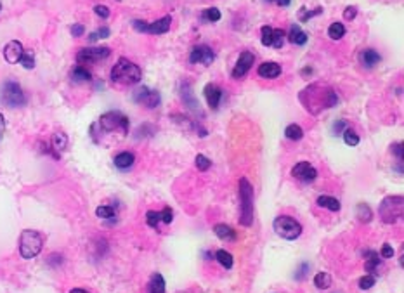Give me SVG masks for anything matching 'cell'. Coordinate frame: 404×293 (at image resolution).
I'll return each instance as SVG.
<instances>
[{
  "instance_id": "obj_1",
  "label": "cell",
  "mask_w": 404,
  "mask_h": 293,
  "mask_svg": "<svg viewBox=\"0 0 404 293\" xmlns=\"http://www.w3.org/2000/svg\"><path fill=\"white\" fill-rule=\"evenodd\" d=\"M298 101L302 103V106L305 108L312 115H318L323 110H330V108L337 106L338 96L331 87L321 84H312L309 87H305L298 94Z\"/></svg>"
},
{
  "instance_id": "obj_2",
  "label": "cell",
  "mask_w": 404,
  "mask_h": 293,
  "mask_svg": "<svg viewBox=\"0 0 404 293\" xmlns=\"http://www.w3.org/2000/svg\"><path fill=\"white\" fill-rule=\"evenodd\" d=\"M111 82L118 85H135L141 82L142 71L135 63L128 61L125 58H120L116 65L111 68V75H109Z\"/></svg>"
},
{
  "instance_id": "obj_3",
  "label": "cell",
  "mask_w": 404,
  "mask_h": 293,
  "mask_svg": "<svg viewBox=\"0 0 404 293\" xmlns=\"http://www.w3.org/2000/svg\"><path fill=\"white\" fill-rule=\"evenodd\" d=\"M240 200H241V217L240 224L250 227L254 222V187L247 177L240 180Z\"/></svg>"
},
{
  "instance_id": "obj_4",
  "label": "cell",
  "mask_w": 404,
  "mask_h": 293,
  "mask_svg": "<svg viewBox=\"0 0 404 293\" xmlns=\"http://www.w3.org/2000/svg\"><path fill=\"white\" fill-rule=\"evenodd\" d=\"M44 246V236L40 234L39 231H33V229H25L20 236V253L23 258L30 260V258H35L37 255L42 251Z\"/></svg>"
},
{
  "instance_id": "obj_5",
  "label": "cell",
  "mask_w": 404,
  "mask_h": 293,
  "mask_svg": "<svg viewBox=\"0 0 404 293\" xmlns=\"http://www.w3.org/2000/svg\"><path fill=\"white\" fill-rule=\"evenodd\" d=\"M380 219L385 224H395L402 219L404 213V198L402 196H385L378 206Z\"/></svg>"
},
{
  "instance_id": "obj_6",
  "label": "cell",
  "mask_w": 404,
  "mask_h": 293,
  "mask_svg": "<svg viewBox=\"0 0 404 293\" xmlns=\"http://www.w3.org/2000/svg\"><path fill=\"white\" fill-rule=\"evenodd\" d=\"M0 101L7 108H23L26 104V94L14 80H6L0 89Z\"/></svg>"
},
{
  "instance_id": "obj_7",
  "label": "cell",
  "mask_w": 404,
  "mask_h": 293,
  "mask_svg": "<svg viewBox=\"0 0 404 293\" xmlns=\"http://www.w3.org/2000/svg\"><path fill=\"white\" fill-rule=\"evenodd\" d=\"M103 132H120L122 135L128 134V118L120 111H108L96 123Z\"/></svg>"
},
{
  "instance_id": "obj_8",
  "label": "cell",
  "mask_w": 404,
  "mask_h": 293,
  "mask_svg": "<svg viewBox=\"0 0 404 293\" xmlns=\"http://www.w3.org/2000/svg\"><path fill=\"white\" fill-rule=\"evenodd\" d=\"M273 227H274V231H276L278 236H281L283 239H288V241H293V239H297L298 236L302 234L300 222H297V220L290 215L276 217Z\"/></svg>"
},
{
  "instance_id": "obj_9",
  "label": "cell",
  "mask_w": 404,
  "mask_h": 293,
  "mask_svg": "<svg viewBox=\"0 0 404 293\" xmlns=\"http://www.w3.org/2000/svg\"><path fill=\"white\" fill-rule=\"evenodd\" d=\"M132 26H134L135 32L139 33H149V35H165V33L170 32L172 26V18L170 16H163L160 20L153 21V23H146L141 20L132 21Z\"/></svg>"
},
{
  "instance_id": "obj_10",
  "label": "cell",
  "mask_w": 404,
  "mask_h": 293,
  "mask_svg": "<svg viewBox=\"0 0 404 293\" xmlns=\"http://www.w3.org/2000/svg\"><path fill=\"white\" fill-rule=\"evenodd\" d=\"M109 54H111L109 47H84L77 52V63L82 66L94 65V63H99L109 58Z\"/></svg>"
},
{
  "instance_id": "obj_11",
  "label": "cell",
  "mask_w": 404,
  "mask_h": 293,
  "mask_svg": "<svg viewBox=\"0 0 404 293\" xmlns=\"http://www.w3.org/2000/svg\"><path fill=\"white\" fill-rule=\"evenodd\" d=\"M132 97H134V103L149 108V110H153L160 104V92L149 87H139Z\"/></svg>"
},
{
  "instance_id": "obj_12",
  "label": "cell",
  "mask_w": 404,
  "mask_h": 293,
  "mask_svg": "<svg viewBox=\"0 0 404 293\" xmlns=\"http://www.w3.org/2000/svg\"><path fill=\"white\" fill-rule=\"evenodd\" d=\"M215 59V52L209 45H196L189 54L191 65H212Z\"/></svg>"
},
{
  "instance_id": "obj_13",
  "label": "cell",
  "mask_w": 404,
  "mask_h": 293,
  "mask_svg": "<svg viewBox=\"0 0 404 293\" xmlns=\"http://www.w3.org/2000/svg\"><path fill=\"white\" fill-rule=\"evenodd\" d=\"M255 63V54L250 51H243L240 54V58H238L236 65H234V70H233V78H243L245 75L248 73V71L252 70V66H254Z\"/></svg>"
},
{
  "instance_id": "obj_14",
  "label": "cell",
  "mask_w": 404,
  "mask_h": 293,
  "mask_svg": "<svg viewBox=\"0 0 404 293\" xmlns=\"http://www.w3.org/2000/svg\"><path fill=\"white\" fill-rule=\"evenodd\" d=\"M292 175L297 180H302V182H312V180L318 177V170L309 161H298L295 167L292 168Z\"/></svg>"
},
{
  "instance_id": "obj_15",
  "label": "cell",
  "mask_w": 404,
  "mask_h": 293,
  "mask_svg": "<svg viewBox=\"0 0 404 293\" xmlns=\"http://www.w3.org/2000/svg\"><path fill=\"white\" fill-rule=\"evenodd\" d=\"M23 52H25L23 44L18 42V40H11V42H7L6 47H4V59H6L9 65H16V63H20Z\"/></svg>"
},
{
  "instance_id": "obj_16",
  "label": "cell",
  "mask_w": 404,
  "mask_h": 293,
  "mask_svg": "<svg viewBox=\"0 0 404 293\" xmlns=\"http://www.w3.org/2000/svg\"><path fill=\"white\" fill-rule=\"evenodd\" d=\"M203 94H205V99H207V103H209V106L212 108V110H217L222 99V89L215 84H207L205 89H203Z\"/></svg>"
},
{
  "instance_id": "obj_17",
  "label": "cell",
  "mask_w": 404,
  "mask_h": 293,
  "mask_svg": "<svg viewBox=\"0 0 404 293\" xmlns=\"http://www.w3.org/2000/svg\"><path fill=\"white\" fill-rule=\"evenodd\" d=\"M257 73H259L260 78L274 80V78H278L279 75H281V66H279L278 63H274V61H266V63H262V65L259 66Z\"/></svg>"
},
{
  "instance_id": "obj_18",
  "label": "cell",
  "mask_w": 404,
  "mask_h": 293,
  "mask_svg": "<svg viewBox=\"0 0 404 293\" xmlns=\"http://www.w3.org/2000/svg\"><path fill=\"white\" fill-rule=\"evenodd\" d=\"M364 257H366V262H364V269H366V272L368 274H371V276H378V265H380V255L376 253V251H373V250H368L364 253Z\"/></svg>"
},
{
  "instance_id": "obj_19",
  "label": "cell",
  "mask_w": 404,
  "mask_h": 293,
  "mask_svg": "<svg viewBox=\"0 0 404 293\" xmlns=\"http://www.w3.org/2000/svg\"><path fill=\"white\" fill-rule=\"evenodd\" d=\"M180 96H182L184 104H186V106L189 108L191 111L201 113V110H199V103L196 101V97H194V94H192L189 84H184L182 85V89H180Z\"/></svg>"
},
{
  "instance_id": "obj_20",
  "label": "cell",
  "mask_w": 404,
  "mask_h": 293,
  "mask_svg": "<svg viewBox=\"0 0 404 293\" xmlns=\"http://www.w3.org/2000/svg\"><path fill=\"white\" fill-rule=\"evenodd\" d=\"M359 59H361V65L364 68H375L382 61V58H380V54L375 49H364V51L361 52Z\"/></svg>"
},
{
  "instance_id": "obj_21",
  "label": "cell",
  "mask_w": 404,
  "mask_h": 293,
  "mask_svg": "<svg viewBox=\"0 0 404 293\" xmlns=\"http://www.w3.org/2000/svg\"><path fill=\"white\" fill-rule=\"evenodd\" d=\"M214 232L217 238L222 239V241H236V231L228 224H215Z\"/></svg>"
},
{
  "instance_id": "obj_22",
  "label": "cell",
  "mask_w": 404,
  "mask_h": 293,
  "mask_svg": "<svg viewBox=\"0 0 404 293\" xmlns=\"http://www.w3.org/2000/svg\"><path fill=\"white\" fill-rule=\"evenodd\" d=\"M51 146H52V155H54L56 158H59V155H61L68 146V135L63 134V132H56L54 135H52Z\"/></svg>"
},
{
  "instance_id": "obj_23",
  "label": "cell",
  "mask_w": 404,
  "mask_h": 293,
  "mask_svg": "<svg viewBox=\"0 0 404 293\" xmlns=\"http://www.w3.org/2000/svg\"><path fill=\"white\" fill-rule=\"evenodd\" d=\"M135 161V156L134 153L130 151H122L118 153V155L115 156V160H113V163H115L116 168H120V170H128V168L134 165Z\"/></svg>"
},
{
  "instance_id": "obj_24",
  "label": "cell",
  "mask_w": 404,
  "mask_h": 293,
  "mask_svg": "<svg viewBox=\"0 0 404 293\" xmlns=\"http://www.w3.org/2000/svg\"><path fill=\"white\" fill-rule=\"evenodd\" d=\"M288 40L292 44H295V45H305V44H307V40H309V37H307V33H305L304 30L300 28V26L293 23V25L290 26Z\"/></svg>"
},
{
  "instance_id": "obj_25",
  "label": "cell",
  "mask_w": 404,
  "mask_h": 293,
  "mask_svg": "<svg viewBox=\"0 0 404 293\" xmlns=\"http://www.w3.org/2000/svg\"><path fill=\"white\" fill-rule=\"evenodd\" d=\"M71 80L75 82V84H84V82H90L92 80V73H90L89 70H87L85 66L82 65H77L71 70Z\"/></svg>"
},
{
  "instance_id": "obj_26",
  "label": "cell",
  "mask_w": 404,
  "mask_h": 293,
  "mask_svg": "<svg viewBox=\"0 0 404 293\" xmlns=\"http://www.w3.org/2000/svg\"><path fill=\"white\" fill-rule=\"evenodd\" d=\"M148 293H165V279L160 272H153L148 283Z\"/></svg>"
},
{
  "instance_id": "obj_27",
  "label": "cell",
  "mask_w": 404,
  "mask_h": 293,
  "mask_svg": "<svg viewBox=\"0 0 404 293\" xmlns=\"http://www.w3.org/2000/svg\"><path fill=\"white\" fill-rule=\"evenodd\" d=\"M316 203H318V206H321V208H326V210H330V212H338V210H340V201L333 196H328V194L319 196Z\"/></svg>"
},
{
  "instance_id": "obj_28",
  "label": "cell",
  "mask_w": 404,
  "mask_h": 293,
  "mask_svg": "<svg viewBox=\"0 0 404 293\" xmlns=\"http://www.w3.org/2000/svg\"><path fill=\"white\" fill-rule=\"evenodd\" d=\"M314 286L318 288V290H328V288L331 286V276L328 272H318L314 276Z\"/></svg>"
},
{
  "instance_id": "obj_29",
  "label": "cell",
  "mask_w": 404,
  "mask_h": 293,
  "mask_svg": "<svg viewBox=\"0 0 404 293\" xmlns=\"http://www.w3.org/2000/svg\"><path fill=\"white\" fill-rule=\"evenodd\" d=\"M215 260H217L224 269H231L233 262H234L233 255L229 253V251H226V250H217V251H215Z\"/></svg>"
},
{
  "instance_id": "obj_30",
  "label": "cell",
  "mask_w": 404,
  "mask_h": 293,
  "mask_svg": "<svg viewBox=\"0 0 404 293\" xmlns=\"http://www.w3.org/2000/svg\"><path fill=\"white\" fill-rule=\"evenodd\" d=\"M285 135H286V139H290V141H300V139L304 137V130H302L300 125L292 123V125H288L285 129Z\"/></svg>"
},
{
  "instance_id": "obj_31",
  "label": "cell",
  "mask_w": 404,
  "mask_h": 293,
  "mask_svg": "<svg viewBox=\"0 0 404 293\" xmlns=\"http://www.w3.org/2000/svg\"><path fill=\"white\" fill-rule=\"evenodd\" d=\"M343 35H345V26L342 23H331L328 28V37L331 40H340Z\"/></svg>"
},
{
  "instance_id": "obj_32",
  "label": "cell",
  "mask_w": 404,
  "mask_h": 293,
  "mask_svg": "<svg viewBox=\"0 0 404 293\" xmlns=\"http://www.w3.org/2000/svg\"><path fill=\"white\" fill-rule=\"evenodd\" d=\"M357 219H359L361 222H371L373 213H371V208H369L366 203H359V205H357Z\"/></svg>"
},
{
  "instance_id": "obj_33",
  "label": "cell",
  "mask_w": 404,
  "mask_h": 293,
  "mask_svg": "<svg viewBox=\"0 0 404 293\" xmlns=\"http://www.w3.org/2000/svg\"><path fill=\"white\" fill-rule=\"evenodd\" d=\"M221 18H222V14H221V11H219L217 7H209V9H205L201 13V20H205L209 23H217Z\"/></svg>"
},
{
  "instance_id": "obj_34",
  "label": "cell",
  "mask_w": 404,
  "mask_h": 293,
  "mask_svg": "<svg viewBox=\"0 0 404 293\" xmlns=\"http://www.w3.org/2000/svg\"><path fill=\"white\" fill-rule=\"evenodd\" d=\"M20 63L23 65L25 70H33V68H35V54H33V51H25V52H23Z\"/></svg>"
},
{
  "instance_id": "obj_35",
  "label": "cell",
  "mask_w": 404,
  "mask_h": 293,
  "mask_svg": "<svg viewBox=\"0 0 404 293\" xmlns=\"http://www.w3.org/2000/svg\"><path fill=\"white\" fill-rule=\"evenodd\" d=\"M342 134H343V141H345L347 146H357V144H359V135L354 132L352 129H349V127H347Z\"/></svg>"
},
{
  "instance_id": "obj_36",
  "label": "cell",
  "mask_w": 404,
  "mask_h": 293,
  "mask_svg": "<svg viewBox=\"0 0 404 293\" xmlns=\"http://www.w3.org/2000/svg\"><path fill=\"white\" fill-rule=\"evenodd\" d=\"M161 222V213L160 212H154V210H149L146 213V224L153 229H158V224Z\"/></svg>"
},
{
  "instance_id": "obj_37",
  "label": "cell",
  "mask_w": 404,
  "mask_h": 293,
  "mask_svg": "<svg viewBox=\"0 0 404 293\" xmlns=\"http://www.w3.org/2000/svg\"><path fill=\"white\" fill-rule=\"evenodd\" d=\"M285 37H286V33L283 32L281 28L273 30V44H271V47L281 49V47H283V44H285Z\"/></svg>"
},
{
  "instance_id": "obj_38",
  "label": "cell",
  "mask_w": 404,
  "mask_h": 293,
  "mask_svg": "<svg viewBox=\"0 0 404 293\" xmlns=\"http://www.w3.org/2000/svg\"><path fill=\"white\" fill-rule=\"evenodd\" d=\"M96 215L99 217V219H113V217H115V208H113V206H108V205L97 206Z\"/></svg>"
},
{
  "instance_id": "obj_39",
  "label": "cell",
  "mask_w": 404,
  "mask_h": 293,
  "mask_svg": "<svg viewBox=\"0 0 404 293\" xmlns=\"http://www.w3.org/2000/svg\"><path fill=\"white\" fill-rule=\"evenodd\" d=\"M273 30L271 26H262L260 28V33H262V39H260V42L262 45H266V47H271V44H273Z\"/></svg>"
},
{
  "instance_id": "obj_40",
  "label": "cell",
  "mask_w": 404,
  "mask_h": 293,
  "mask_svg": "<svg viewBox=\"0 0 404 293\" xmlns=\"http://www.w3.org/2000/svg\"><path fill=\"white\" fill-rule=\"evenodd\" d=\"M109 33H111V32H109L108 26H101V28L97 30V32L90 33V35H89V42H97V40H99V39H108Z\"/></svg>"
},
{
  "instance_id": "obj_41",
  "label": "cell",
  "mask_w": 404,
  "mask_h": 293,
  "mask_svg": "<svg viewBox=\"0 0 404 293\" xmlns=\"http://www.w3.org/2000/svg\"><path fill=\"white\" fill-rule=\"evenodd\" d=\"M194 161H196V167H198L199 172H207L210 167H212V161H210L205 155H198L194 158Z\"/></svg>"
},
{
  "instance_id": "obj_42",
  "label": "cell",
  "mask_w": 404,
  "mask_h": 293,
  "mask_svg": "<svg viewBox=\"0 0 404 293\" xmlns=\"http://www.w3.org/2000/svg\"><path fill=\"white\" fill-rule=\"evenodd\" d=\"M375 281H376L375 276H371V274H366V276H362L359 279V288H361V290H369V288L375 286Z\"/></svg>"
},
{
  "instance_id": "obj_43",
  "label": "cell",
  "mask_w": 404,
  "mask_h": 293,
  "mask_svg": "<svg viewBox=\"0 0 404 293\" xmlns=\"http://www.w3.org/2000/svg\"><path fill=\"white\" fill-rule=\"evenodd\" d=\"M161 222H165V224H172V220H173V212H172V208L170 206H165L163 210H161Z\"/></svg>"
},
{
  "instance_id": "obj_44",
  "label": "cell",
  "mask_w": 404,
  "mask_h": 293,
  "mask_svg": "<svg viewBox=\"0 0 404 293\" xmlns=\"http://www.w3.org/2000/svg\"><path fill=\"white\" fill-rule=\"evenodd\" d=\"M300 13H302L300 21L304 23V21L311 20L312 16H318V14H321V7H318V9H316V11H307V13H305V7H302V9H300Z\"/></svg>"
},
{
  "instance_id": "obj_45",
  "label": "cell",
  "mask_w": 404,
  "mask_h": 293,
  "mask_svg": "<svg viewBox=\"0 0 404 293\" xmlns=\"http://www.w3.org/2000/svg\"><path fill=\"white\" fill-rule=\"evenodd\" d=\"M70 32H71V35H73V37H84V33H85V26H84V25H80V23H75V25L70 28Z\"/></svg>"
},
{
  "instance_id": "obj_46",
  "label": "cell",
  "mask_w": 404,
  "mask_h": 293,
  "mask_svg": "<svg viewBox=\"0 0 404 293\" xmlns=\"http://www.w3.org/2000/svg\"><path fill=\"white\" fill-rule=\"evenodd\" d=\"M94 13H96L99 18H103V20H108V18H109V9L106 6H101V4L94 7Z\"/></svg>"
},
{
  "instance_id": "obj_47",
  "label": "cell",
  "mask_w": 404,
  "mask_h": 293,
  "mask_svg": "<svg viewBox=\"0 0 404 293\" xmlns=\"http://www.w3.org/2000/svg\"><path fill=\"white\" fill-rule=\"evenodd\" d=\"M380 257L382 258H392L394 257V248H392L388 243H385L382 246V250H380Z\"/></svg>"
},
{
  "instance_id": "obj_48",
  "label": "cell",
  "mask_w": 404,
  "mask_h": 293,
  "mask_svg": "<svg viewBox=\"0 0 404 293\" xmlns=\"http://www.w3.org/2000/svg\"><path fill=\"white\" fill-rule=\"evenodd\" d=\"M345 129H347V122H345V120H340V122H337L333 125V132L335 134H342Z\"/></svg>"
},
{
  "instance_id": "obj_49",
  "label": "cell",
  "mask_w": 404,
  "mask_h": 293,
  "mask_svg": "<svg viewBox=\"0 0 404 293\" xmlns=\"http://www.w3.org/2000/svg\"><path fill=\"white\" fill-rule=\"evenodd\" d=\"M392 151L395 153V155H397V158H399V161H402L404 160V149H402V142H399V144H395V146H392Z\"/></svg>"
},
{
  "instance_id": "obj_50",
  "label": "cell",
  "mask_w": 404,
  "mask_h": 293,
  "mask_svg": "<svg viewBox=\"0 0 404 293\" xmlns=\"http://www.w3.org/2000/svg\"><path fill=\"white\" fill-rule=\"evenodd\" d=\"M356 14H357L356 7H347L345 13H343V18H345V20H354V18H356Z\"/></svg>"
},
{
  "instance_id": "obj_51",
  "label": "cell",
  "mask_w": 404,
  "mask_h": 293,
  "mask_svg": "<svg viewBox=\"0 0 404 293\" xmlns=\"http://www.w3.org/2000/svg\"><path fill=\"white\" fill-rule=\"evenodd\" d=\"M269 2H274V4H278V6H281V7H288L292 0H269Z\"/></svg>"
},
{
  "instance_id": "obj_52",
  "label": "cell",
  "mask_w": 404,
  "mask_h": 293,
  "mask_svg": "<svg viewBox=\"0 0 404 293\" xmlns=\"http://www.w3.org/2000/svg\"><path fill=\"white\" fill-rule=\"evenodd\" d=\"M4 130H6V120H4V115L0 113V135L4 134Z\"/></svg>"
},
{
  "instance_id": "obj_53",
  "label": "cell",
  "mask_w": 404,
  "mask_h": 293,
  "mask_svg": "<svg viewBox=\"0 0 404 293\" xmlns=\"http://www.w3.org/2000/svg\"><path fill=\"white\" fill-rule=\"evenodd\" d=\"M70 293H89V291L84 290V288H73V290H71Z\"/></svg>"
},
{
  "instance_id": "obj_54",
  "label": "cell",
  "mask_w": 404,
  "mask_h": 293,
  "mask_svg": "<svg viewBox=\"0 0 404 293\" xmlns=\"http://www.w3.org/2000/svg\"><path fill=\"white\" fill-rule=\"evenodd\" d=\"M0 11H2V4H0Z\"/></svg>"
}]
</instances>
